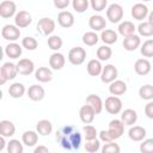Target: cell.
I'll list each match as a JSON object with an SVG mask.
<instances>
[{
	"mask_svg": "<svg viewBox=\"0 0 153 153\" xmlns=\"http://www.w3.org/2000/svg\"><path fill=\"white\" fill-rule=\"evenodd\" d=\"M56 140L65 149H79L82 136L73 126H65L56 131Z\"/></svg>",
	"mask_w": 153,
	"mask_h": 153,
	"instance_id": "cell-1",
	"label": "cell"
},
{
	"mask_svg": "<svg viewBox=\"0 0 153 153\" xmlns=\"http://www.w3.org/2000/svg\"><path fill=\"white\" fill-rule=\"evenodd\" d=\"M123 7L120 5V4H111L108 6L106 8V18L109 19L110 23L112 24H116V23H120L123 18Z\"/></svg>",
	"mask_w": 153,
	"mask_h": 153,
	"instance_id": "cell-2",
	"label": "cell"
},
{
	"mask_svg": "<svg viewBox=\"0 0 153 153\" xmlns=\"http://www.w3.org/2000/svg\"><path fill=\"white\" fill-rule=\"evenodd\" d=\"M122 106H123V103H122V100L118 98V96L111 94V96H109V97L105 99V102H104V108H105V110H106L109 114H111V115H117V114H120L121 110H122Z\"/></svg>",
	"mask_w": 153,
	"mask_h": 153,
	"instance_id": "cell-3",
	"label": "cell"
},
{
	"mask_svg": "<svg viewBox=\"0 0 153 153\" xmlns=\"http://www.w3.org/2000/svg\"><path fill=\"white\" fill-rule=\"evenodd\" d=\"M124 133V123L121 120H112L109 123V128H108V134L111 137L112 141L120 139Z\"/></svg>",
	"mask_w": 153,
	"mask_h": 153,
	"instance_id": "cell-4",
	"label": "cell"
},
{
	"mask_svg": "<svg viewBox=\"0 0 153 153\" xmlns=\"http://www.w3.org/2000/svg\"><path fill=\"white\" fill-rule=\"evenodd\" d=\"M55 26H56V24H55V20L54 19L48 18V17H43L37 23V31L41 35L49 36V35H51L54 32Z\"/></svg>",
	"mask_w": 153,
	"mask_h": 153,
	"instance_id": "cell-5",
	"label": "cell"
},
{
	"mask_svg": "<svg viewBox=\"0 0 153 153\" xmlns=\"http://www.w3.org/2000/svg\"><path fill=\"white\" fill-rule=\"evenodd\" d=\"M85 59H86V50L81 47H74L68 53V61L74 66H79L84 63Z\"/></svg>",
	"mask_w": 153,
	"mask_h": 153,
	"instance_id": "cell-6",
	"label": "cell"
},
{
	"mask_svg": "<svg viewBox=\"0 0 153 153\" xmlns=\"http://www.w3.org/2000/svg\"><path fill=\"white\" fill-rule=\"evenodd\" d=\"M1 36L4 39L10 41V42H16L20 37V30L17 25H11L6 24L1 29Z\"/></svg>",
	"mask_w": 153,
	"mask_h": 153,
	"instance_id": "cell-7",
	"label": "cell"
},
{
	"mask_svg": "<svg viewBox=\"0 0 153 153\" xmlns=\"http://www.w3.org/2000/svg\"><path fill=\"white\" fill-rule=\"evenodd\" d=\"M118 75V71L114 65H105V67H103V71L100 73V80L104 84H110L114 80L117 79Z\"/></svg>",
	"mask_w": 153,
	"mask_h": 153,
	"instance_id": "cell-8",
	"label": "cell"
},
{
	"mask_svg": "<svg viewBox=\"0 0 153 153\" xmlns=\"http://www.w3.org/2000/svg\"><path fill=\"white\" fill-rule=\"evenodd\" d=\"M16 11H17L16 2H13L11 0H4V1H1V4H0V16L2 18L7 19V18H11V17L16 16L17 14Z\"/></svg>",
	"mask_w": 153,
	"mask_h": 153,
	"instance_id": "cell-9",
	"label": "cell"
},
{
	"mask_svg": "<svg viewBox=\"0 0 153 153\" xmlns=\"http://www.w3.org/2000/svg\"><path fill=\"white\" fill-rule=\"evenodd\" d=\"M18 74L17 65L12 62H5L0 68V76L5 78L6 80H13Z\"/></svg>",
	"mask_w": 153,
	"mask_h": 153,
	"instance_id": "cell-10",
	"label": "cell"
},
{
	"mask_svg": "<svg viewBox=\"0 0 153 153\" xmlns=\"http://www.w3.org/2000/svg\"><path fill=\"white\" fill-rule=\"evenodd\" d=\"M96 115H97L96 111H94L93 108H92L91 105H88V104L82 105V106L80 108V110H79V117H80L81 122L85 123V124L92 123Z\"/></svg>",
	"mask_w": 153,
	"mask_h": 153,
	"instance_id": "cell-11",
	"label": "cell"
},
{
	"mask_svg": "<svg viewBox=\"0 0 153 153\" xmlns=\"http://www.w3.org/2000/svg\"><path fill=\"white\" fill-rule=\"evenodd\" d=\"M32 23V17L27 11H19L14 16V25H17L19 29L27 27Z\"/></svg>",
	"mask_w": 153,
	"mask_h": 153,
	"instance_id": "cell-12",
	"label": "cell"
},
{
	"mask_svg": "<svg viewBox=\"0 0 153 153\" xmlns=\"http://www.w3.org/2000/svg\"><path fill=\"white\" fill-rule=\"evenodd\" d=\"M65 63H66V57L63 54L59 53V51H55L54 54L50 55L49 57V66L51 67V69L54 71H60L65 67Z\"/></svg>",
	"mask_w": 153,
	"mask_h": 153,
	"instance_id": "cell-13",
	"label": "cell"
},
{
	"mask_svg": "<svg viewBox=\"0 0 153 153\" xmlns=\"http://www.w3.org/2000/svg\"><path fill=\"white\" fill-rule=\"evenodd\" d=\"M57 23L60 26L68 29L74 25V16L69 11H61L57 14Z\"/></svg>",
	"mask_w": 153,
	"mask_h": 153,
	"instance_id": "cell-14",
	"label": "cell"
},
{
	"mask_svg": "<svg viewBox=\"0 0 153 153\" xmlns=\"http://www.w3.org/2000/svg\"><path fill=\"white\" fill-rule=\"evenodd\" d=\"M23 45H19L18 43L16 42H11L8 43L6 47H5V55L12 60H16V59H19L22 56V53H23Z\"/></svg>",
	"mask_w": 153,
	"mask_h": 153,
	"instance_id": "cell-15",
	"label": "cell"
},
{
	"mask_svg": "<svg viewBox=\"0 0 153 153\" xmlns=\"http://www.w3.org/2000/svg\"><path fill=\"white\" fill-rule=\"evenodd\" d=\"M18 73L22 75H30L35 71V65L30 59H20L17 63Z\"/></svg>",
	"mask_w": 153,
	"mask_h": 153,
	"instance_id": "cell-16",
	"label": "cell"
},
{
	"mask_svg": "<svg viewBox=\"0 0 153 153\" xmlns=\"http://www.w3.org/2000/svg\"><path fill=\"white\" fill-rule=\"evenodd\" d=\"M148 7L142 2H137L131 7V17L136 20H143L146 17H148Z\"/></svg>",
	"mask_w": 153,
	"mask_h": 153,
	"instance_id": "cell-17",
	"label": "cell"
},
{
	"mask_svg": "<svg viewBox=\"0 0 153 153\" xmlns=\"http://www.w3.org/2000/svg\"><path fill=\"white\" fill-rule=\"evenodd\" d=\"M122 44L127 51H134L141 45V38H140V36L134 33V35H130L128 37H124Z\"/></svg>",
	"mask_w": 153,
	"mask_h": 153,
	"instance_id": "cell-18",
	"label": "cell"
},
{
	"mask_svg": "<svg viewBox=\"0 0 153 153\" xmlns=\"http://www.w3.org/2000/svg\"><path fill=\"white\" fill-rule=\"evenodd\" d=\"M152 69V65L147 59H139L134 63V71L139 75H147Z\"/></svg>",
	"mask_w": 153,
	"mask_h": 153,
	"instance_id": "cell-19",
	"label": "cell"
},
{
	"mask_svg": "<svg viewBox=\"0 0 153 153\" xmlns=\"http://www.w3.org/2000/svg\"><path fill=\"white\" fill-rule=\"evenodd\" d=\"M27 97L33 102H39L45 97V91L41 85H31L27 90Z\"/></svg>",
	"mask_w": 153,
	"mask_h": 153,
	"instance_id": "cell-20",
	"label": "cell"
},
{
	"mask_svg": "<svg viewBox=\"0 0 153 153\" xmlns=\"http://www.w3.org/2000/svg\"><path fill=\"white\" fill-rule=\"evenodd\" d=\"M88 26L93 30V31H103L106 26V20L104 17L99 16V14H94L91 16L88 19Z\"/></svg>",
	"mask_w": 153,
	"mask_h": 153,
	"instance_id": "cell-21",
	"label": "cell"
},
{
	"mask_svg": "<svg viewBox=\"0 0 153 153\" xmlns=\"http://www.w3.org/2000/svg\"><path fill=\"white\" fill-rule=\"evenodd\" d=\"M35 78L39 82H49L53 79V72L48 67H38L35 71Z\"/></svg>",
	"mask_w": 153,
	"mask_h": 153,
	"instance_id": "cell-22",
	"label": "cell"
},
{
	"mask_svg": "<svg viewBox=\"0 0 153 153\" xmlns=\"http://www.w3.org/2000/svg\"><path fill=\"white\" fill-rule=\"evenodd\" d=\"M109 92L114 96H122L127 92V84L123 80H117L116 79L112 82H110Z\"/></svg>",
	"mask_w": 153,
	"mask_h": 153,
	"instance_id": "cell-23",
	"label": "cell"
},
{
	"mask_svg": "<svg viewBox=\"0 0 153 153\" xmlns=\"http://www.w3.org/2000/svg\"><path fill=\"white\" fill-rule=\"evenodd\" d=\"M128 136L131 141H135V142H139V141H142L145 137H146V129L141 126H134L129 129L128 131Z\"/></svg>",
	"mask_w": 153,
	"mask_h": 153,
	"instance_id": "cell-24",
	"label": "cell"
},
{
	"mask_svg": "<svg viewBox=\"0 0 153 153\" xmlns=\"http://www.w3.org/2000/svg\"><path fill=\"white\" fill-rule=\"evenodd\" d=\"M86 104L91 105L93 108V110L96 111V114H100L103 108H104V103L102 100V98L98 94H88L86 98Z\"/></svg>",
	"mask_w": 153,
	"mask_h": 153,
	"instance_id": "cell-25",
	"label": "cell"
},
{
	"mask_svg": "<svg viewBox=\"0 0 153 153\" xmlns=\"http://www.w3.org/2000/svg\"><path fill=\"white\" fill-rule=\"evenodd\" d=\"M36 131L42 136H48L53 131V124L49 120H41L36 124Z\"/></svg>",
	"mask_w": 153,
	"mask_h": 153,
	"instance_id": "cell-26",
	"label": "cell"
},
{
	"mask_svg": "<svg viewBox=\"0 0 153 153\" xmlns=\"http://www.w3.org/2000/svg\"><path fill=\"white\" fill-rule=\"evenodd\" d=\"M16 133V126L8 121V120H2L0 122V135L5 137H11Z\"/></svg>",
	"mask_w": 153,
	"mask_h": 153,
	"instance_id": "cell-27",
	"label": "cell"
},
{
	"mask_svg": "<svg viewBox=\"0 0 153 153\" xmlns=\"http://www.w3.org/2000/svg\"><path fill=\"white\" fill-rule=\"evenodd\" d=\"M86 69H87V73L91 76H98V75H100V73L103 71V66L100 63V60H97V59L90 60L88 63H87V66H86Z\"/></svg>",
	"mask_w": 153,
	"mask_h": 153,
	"instance_id": "cell-28",
	"label": "cell"
},
{
	"mask_svg": "<svg viewBox=\"0 0 153 153\" xmlns=\"http://www.w3.org/2000/svg\"><path fill=\"white\" fill-rule=\"evenodd\" d=\"M121 121L124 126H133L137 121V112L133 109H126L121 115Z\"/></svg>",
	"mask_w": 153,
	"mask_h": 153,
	"instance_id": "cell-29",
	"label": "cell"
},
{
	"mask_svg": "<svg viewBox=\"0 0 153 153\" xmlns=\"http://www.w3.org/2000/svg\"><path fill=\"white\" fill-rule=\"evenodd\" d=\"M22 141L27 147H33L38 142V133L33 130H26L22 135Z\"/></svg>",
	"mask_w": 153,
	"mask_h": 153,
	"instance_id": "cell-30",
	"label": "cell"
},
{
	"mask_svg": "<svg viewBox=\"0 0 153 153\" xmlns=\"http://www.w3.org/2000/svg\"><path fill=\"white\" fill-rule=\"evenodd\" d=\"M135 30H136L135 25L129 20H124L118 25V33L122 35L123 37H128L130 35H134Z\"/></svg>",
	"mask_w": 153,
	"mask_h": 153,
	"instance_id": "cell-31",
	"label": "cell"
},
{
	"mask_svg": "<svg viewBox=\"0 0 153 153\" xmlns=\"http://www.w3.org/2000/svg\"><path fill=\"white\" fill-rule=\"evenodd\" d=\"M117 38H118L117 32H115V31L111 30V29H105V30H103L102 33H100V39H102L105 44H108V45L116 43V42H117Z\"/></svg>",
	"mask_w": 153,
	"mask_h": 153,
	"instance_id": "cell-32",
	"label": "cell"
},
{
	"mask_svg": "<svg viewBox=\"0 0 153 153\" xmlns=\"http://www.w3.org/2000/svg\"><path fill=\"white\" fill-rule=\"evenodd\" d=\"M25 93V86L22 82H13L8 87V94L12 98H22Z\"/></svg>",
	"mask_w": 153,
	"mask_h": 153,
	"instance_id": "cell-33",
	"label": "cell"
},
{
	"mask_svg": "<svg viewBox=\"0 0 153 153\" xmlns=\"http://www.w3.org/2000/svg\"><path fill=\"white\" fill-rule=\"evenodd\" d=\"M139 31V35L140 36H143V37H151L153 36V24L151 22H141L136 29Z\"/></svg>",
	"mask_w": 153,
	"mask_h": 153,
	"instance_id": "cell-34",
	"label": "cell"
},
{
	"mask_svg": "<svg viewBox=\"0 0 153 153\" xmlns=\"http://www.w3.org/2000/svg\"><path fill=\"white\" fill-rule=\"evenodd\" d=\"M99 36L96 33V31H87L82 35V42L84 44L88 45V47H92V45H96L99 41Z\"/></svg>",
	"mask_w": 153,
	"mask_h": 153,
	"instance_id": "cell-35",
	"label": "cell"
},
{
	"mask_svg": "<svg viewBox=\"0 0 153 153\" xmlns=\"http://www.w3.org/2000/svg\"><path fill=\"white\" fill-rule=\"evenodd\" d=\"M111 56H112V50H111V48L108 44L100 45L97 49V57H98V60H100V61H108Z\"/></svg>",
	"mask_w": 153,
	"mask_h": 153,
	"instance_id": "cell-36",
	"label": "cell"
},
{
	"mask_svg": "<svg viewBox=\"0 0 153 153\" xmlns=\"http://www.w3.org/2000/svg\"><path fill=\"white\" fill-rule=\"evenodd\" d=\"M23 145L24 143H22L19 140L12 139L7 142V152L8 153H23V151H24Z\"/></svg>",
	"mask_w": 153,
	"mask_h": 153,
	"instance_id": "cell-37",
	"label": "cell"
},
{
	"mask_svg": "<svg viewBox=\"0 0 153 153\" xmlns=\"http://www.w3.org/2000/svg\"><path fill=\"white\" fill-rule=\"evenodd\" d=\"M62 44H63V42H62V38L60 36H57V35H50L48 37V47L51 50H55V51L60 50L61 47H62Z\"/></svg>",
	"mask_w": 153,
	"mask_h": 153,
	"instance_id": "cell-38",
	"label": "cell"
},
{
	"mask_svg": "<svg viewBox=\"0 0 153 153\" xmlns=\"http://www.w3.org/2000/svg\"><path fill=\"white\" fill-rule=\"evenodd\" d=\"M139 96H140V98H142L145 100H152L153 99V85L146 84V85L141 86L139 90Z\"/></svg>",
	"mask_w": 153,
	"mask_h": 153,
	"instance_id": "cell-39",
	"label": "cell"
},
{
	"mask_svg": "<svg viewBox=\"0 0 153 153\" xmlns=\"http://www.w3.org/2000/svg\"><path fill=\"white\" fill-rule=\"evenodd\" d=\"M141 55L143 57H153V39H147L141 44Z\"/></svg>",
	"mask_w": 153,
	"mask_h": 153,
	"instance_id": "cell-40",
	"label": "cell"
},
{
	"mask_svg": "<svg viewBox=\"0 0 153 153\" xmlns=\"http://www.w3.org/2000/svg\"><path fill=\"white\" fill-rule=\"evenodd\" d=\"M86 152L88 153H96L100 149V141L98 139H93V140H86L85 145H84Z\"/></svg>",
	"mask_w": 153,
	"mask_h": 153,
	"instance_id": "cell-41",
	"label": "cell"
},
{
	"mask_svg": "<svg viewBox=\"0 0 153 153\" xmlns=\"http://www.w3.org/2000/svg\"><path fill=\"white\" fill-rule=\"evenodd\" d=\"M22 45L26 50H35L38 47V42H37L36 38H33L31 36H26L22 39Z\"/></svg>",
	"mask_w": 153,
	"mask_h": 153,
	"instance_id": "cell-42",
	"label": "cell"
},
{
	"mask_svg": "<svg viewBox=\"0 0 153 153\" xmlns=\"http://www.w3.org/2000/svg\"><path fill=\"white\" fill-rule=\"evenodd\" d=\"M90 1L88 0H72L73 10H75L78 13H82L88 8Z\"/></svg>",
	"mask_w": 153,
	"mask_h": 153,
	"instance_id": "cell-43",
	"label": "cell"
},
{
	"mask_svg": "<svg viewBox=\"0 0 153 153\" xmlns=\"http://www.w3.org/2000/svg\"><path fill=\"white\" fill-rule=\"evenodd\" d=\"M82 131H84V137H85V140H93V139H97L98 131H97V129H96L93 126L86 124V126L82 128Z\"/></svg>",
	"mask_w": 153,
	"mask_h": 153,
	"instance_id": "cell-44",
	"label": "cell"
},
{
	"mask_svg": "<svg viewBox=\"0 0 153 153\" xmlns=\"http://www.w3.org/2000/svg\"><path fill=\"white\" fill-rule=\"evenodd\" d=\"M100 151L103 153H120L121 148L115 141H110V142H105L104 146L100 148Z\"/></svg>",
	"mask_w": 153,
	"mask_h": 153,
	"instance_id": "cell-45",
	"label": "cell"
},
{
	"mask_svg": "<svg viewBox=\"0 0 153 153\" xmlns=\"http://www.w3.org/2000/svg\"><path fill=\"white\" fill-rule=\"evenodd\" d=\"M90 5L92 7V10L100 12L104 11L108 6V0H90Z\"/></svg>",
	"mask_w": 153,
	"mask_h": 153,
	"instance_id": "cell-46",
	"label": "cell"
},
{
	"mask_svg": "<svg viewBox=\"0 0 153 153\" xmlns=\"http://www.w3.org/2000/svg\"><path fill=\"white\" fill-rule=\"evenodd\" d=\"M140 152L142 153H153V139L142 140L140 143Z\"/></svg>",
	"mask_w": 153,
	"mask_h": 153,
	"instance_id": "cell-47",
	"label": "cell"
},
{
	"mask_svg": "<svg viewBox=\"0 0 153 153\" xmlns=\"http://www.w3.org/2000/svg\"><path fill=\"white\" fill-rule=\"evenodd\" d=\"M53 2L57 10H65L71 4V0H53Z\"/></svg>",
	"mask_w": 153,
	"mask_h": 153,
	"instance_id": "cell-48",
	"label": "cell"
},
{
	"mask_svg": "<svg viewBox=\"0 0 153 153\" xmlns=\"http://www.w3.org/2000/svg\"><path fill=\"white\" fill-rule=\"evenodd\" d=\"M145 115H146L148 118L153 120V100H149V102L146 104V106H145Z\"/></svg>",
	"mask_w": 153,
	"mask_h": 153,
	"instance_id": "cell-49",
	"label": "cell"
},
{
	"mask_svg": "<svg viewBox=\"0 0 153 153\" xmlns=\"http://www.w3.org/2000/svg\"><path fill=\"white\" fill-rule=\"evenodd\" d=\"M33 152L35 153H48L49 152V149H48V147H45V146H38V147H36L35 149H33Z\"/></svg>",
	"mask_w": 153,
	"mask_h": 153,
	"instance_id": "cell-50",
	"label": "cell"
},
{
	"mask_svg": "<svg viewBox=\"0 0 153 153\" xmlns=\"http://www.w3.org/2000/svg\"><path fill=\"white\" fill-rule=\"evenodd\" d=\"M5 145H6V142H5V136H0V152L5 148Z\"/></svg>",
	"mask_w": 153,
	"mask_h": 153,
	"instance_id": "cell-51",
	"label": "cell"
},
{
	"mask_svg": "<svg viewBox=\"0 0 153 153\" xmlns=\"http://www.w3.org/2000/svg\"><path fill=\"white\" fill-rule=\"evenodd\" d=\"M148 22H151L153 24V11L148 13Z\"/></svg>",
	"mask_w": 153,
	"mask_h": 153,
	"instance_id": "cell-52",
	"label": "cell"
},
{
	"mask_svg": "<svg viewBox=\"0 0 153 153\" xmlns=\"http://www.w3.org/2000/svg\"><path fill=\"white\" fill-rule=\"evenodd\" d=\"M141 1H151V0H141Z\"/></svg>",
	"mask_w": 153,
	"mask_h": 153,
	"instance_id": "cell-53",
	"label": "cell"
}]
</instances>
